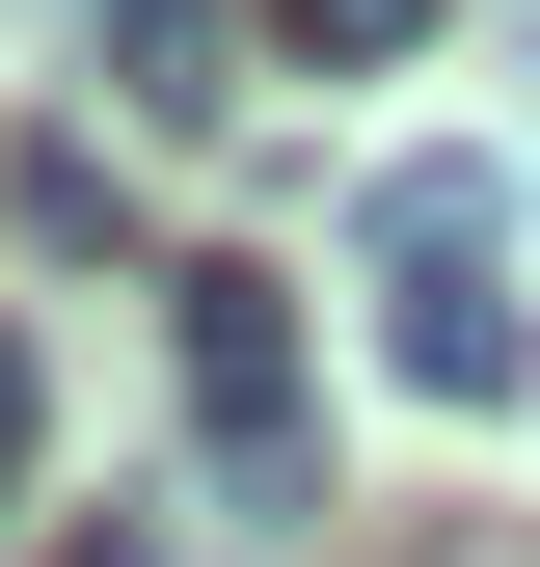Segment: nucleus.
<instances>
[{
    "label": "nucleus",
    "mask_w": 540,
    "mask_h": 567,
    "mask_svg": "<svg viewBox=\"0 0 540 567\" xmlns=\"http://www.w3.org/2000/svg\"><path fill=\"white\" fill-rule=\"evenodd\" d=\"M189 433H217V514H270V540L324 514V433H298V298H270V270H189Z\"/></svg>",
    "instance_id": "f257e3e1"
},
{
    "label": "nucleus",
    "mask_w": 540,
    "mask_h": 567,
    "mask_svg": "<svg viewBox=\"0 0 540 567\" xmlns=\"http://www.w3.org/2000/svg\"><path fill=\"white\" fill-rule=\"evenodd\" d=\"M378 351H405V405H459V433H513V405H540V324L487 298V270H405Z\"/></svg>",
    "instance_id": "f03ea898"
},
{
    "label": "nucleus",
    "mask_w": 540,
    "mask_h": 567,
    "mask_svg": "<svg viewBox=\"0 0 540 567\" xmlns=\"http://www.w3.org/2000/svg\"><path fill=\"white\" fill-rule=\"evenodd\" d=\"M82 82L163 109V135H217L243 109V0H82Z\"/></svg>",
    "instance_id": "7ed1b4c3"
},
{
    "label": "nucleus",
    "mask_w": 540,
    "mask_h": 567,
    "mask_svg": "<svg viewBox=\"0 0 540 567\" xmlns=\"http://www.w3.org/2000/svg\"><path fill=\"white\" fill-rule=\"evenodd\" d=\"M513 244V163H378V270H487Z\"/></svg>",
    "instance_id": "20e7f679"
},
{
    "label": "nucleus",
    "mask_w": 540,
    "mask_h": 567,
    "mask_svg": "<svg viewBox=\"0 0 540 567\" xmlns=\"http://www.w3.org/2000/svg\"><path fill=\"white\" fill-rule=\"evenodd\" d=\"M298 54H433V0H270Z\"/></svg>",
    "instance_id": "39448f33"
},
{
    "label": "nucleus",
    "mask_w": 540,
    "mask_h": 567,
    "mask_svg": "<svg viewBox=\"0 0 540 567\" xmlns=\"http://www.w3.org/2000/svg\"><path fill=\"white\" fill-rule=\"evenodd\" d=\"M28 433H54V379H28V351H0V486H28Z\"/></svg>",
    "instance_id": "423d86ee"
},
{
    "label": "nucleus",
    "mask_w": 540,
    "mask_h": 567,
    "mask_svg": "<svg viewBox=\"0 0 540 567\" xmlns=\"http://www.w3.org/2000/svg\"><path fill=\"white\" fill-rule=\"evenodd\" d=\"M54 567H135V540H54Z\"/></svg>",
    "instance_id": "0eeeda50"
}]
</instances>
